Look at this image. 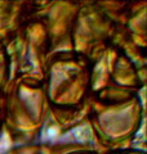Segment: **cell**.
I'll return each instance as SVG.
<instances>
[]
</instances>
